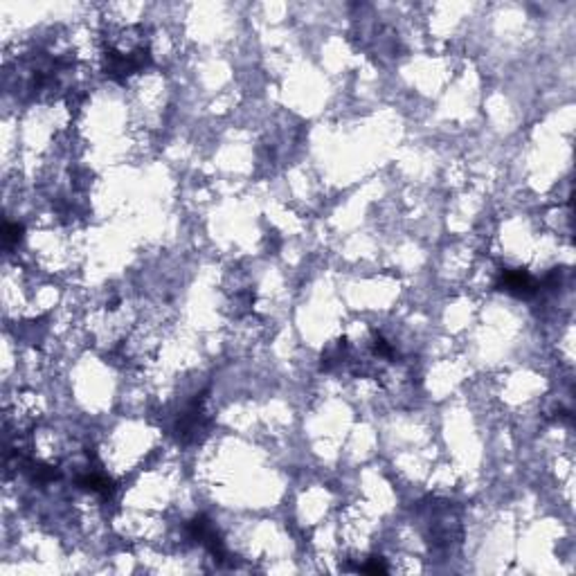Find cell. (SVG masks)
<instances>
[{"instance_id":"2","label":"cell","mask_w":576,"mask_h":576,"mask_svg":"<svg viewBox=\"0 0 576 576\" xmlns=\"http://www.w3.org/2000/svg\"><path fill=\"white\" fill-rule=\"evenodd\" d=\"M21 237H23V227L18 225V223H7L5 225V234H3V239H5V246L7 248H14L18 241H21Z\"/></svg>"},{"instance_id":"1","label":"cell","mask_w":576,"mask_h":576,"mask_svg":"<svg viewBox=\"0 0 576 576\" xmlns=\"http://www.w3.org/2000/svg\"><path fill=\"white\" fill-rule=\"evenodd\" d=\"M498 288L511 293V295L520 300H531L540 293V281H536L529 273L525 271H513V268H504L500 271Z\"/></svg>"}]
</instances>
